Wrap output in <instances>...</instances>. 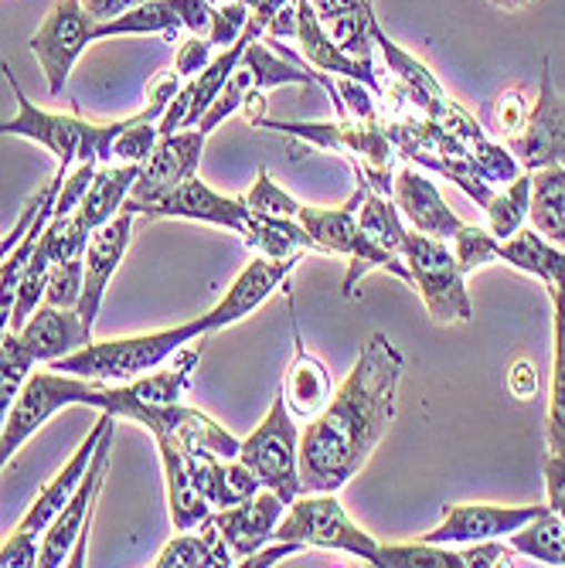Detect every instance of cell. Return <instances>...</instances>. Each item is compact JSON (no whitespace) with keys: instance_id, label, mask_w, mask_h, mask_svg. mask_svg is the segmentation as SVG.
Masks as SVG:
<instances>
[{"instance_id":"cell-1","label":"cell","mask_w":565,"mask_h":568,"mask_svg":"<svg viewBox=\"0 0 565 568\" xmlns=\"http://www.w3.org/2000/svg\"><path fill=\"white\" fill-rule=\"evenodd\" d=\"M402 372L405 357L385 334L362 344L344 385L300 433V484L306 494H337L362 474L395 423Z\"/></svg>"},{"instance_id":"cell-2","label":"cell","mask_w":565,"mask_h":568,"mask_svg":"<svg viewBox=\"0 0 565 568\" xmlns=\"http://www.w3.org/2000/svg\"><path fill=\"white\" fill-rule=\"evenodd\" d=\"M194 337H212L204 317L168 327V331H153V334H137V337H117V341H89L79 351L51 361V372H65L79 375L89 382H107V385H127L153 368H161L171 354H178L184 344Z\"/></svg>"},{"instance_id":"cell-3","label":"cell","mask_w":565,"mask_h":568,"mask_svg":"<svg viewBox=\"0 0 565 568\" xmlns=\"http://www.w3.org/2000/svg\"><path fill=\"white\" fill-rule=\"evenodd\" d=\"M0 72H4L14 99H18V116L0 123V136H24L34 140L38 146H44L48 153H56V161L62 171L75 168V164H113V143L123 130V120L113 123H85L79 116H65V113H48L38 110L34 102L24 95L21 82L14 79L11 65L0 62Z\"/></svg>"},{"instance_id":"cell-4","label":"cell","mask_w":565,"mask_h":568,"mask_svg":"<svg viewBox=\"0 0 565 568\" xmlns=\"http://www.w3.org/2000/svg\"><path fill=\"white\" fill-rule=\"evenodd\" d=\"M402 263L413 276V290L423 296L430 317L443 327L467 324L474 317V303L464 286V270H460L450 242L430 239L416 229H405L402 239Z\"/></svg>"},{"instance_id":"cell-5","label":"cell","mask_w":565,"mask_h":568,"mask_svg":"<svg viewBox=\"0 0 565 568\" xmlns=\"http://www.w3.org/2000/svg\"><path fill=\"white\" fill-rule=\"evenodd\" d=\"M113 419L117 416L102 412V419L92 426V433L82 439V446L65 459V467L41 487V494L31 500V507L24 510V518L11 531V538L0 545V568H31V565H38V545H41L48 525L56 521V514L69 504V497L82 484V477L89 470V459H92V453L99 446V436H102V429H107Z\"/></svg>"},{"instance_id":"cell-6","label":"cell","mask_w":565,"mask_h":568,"mask_svg":"<svg viewBox=\"0 0 565 568\" xmlns=\"http://www.w3.org/2000/svg\"><path fill=\"white\" fill-rule=\"evenodd\" d=\"M273 538L276 541H296L303 548L344 551V555H354L369 565L379 561V541L347 518V510L337 500V494H306L303 490L286 507Z\"/></svg>"},{"instance_id":"cell-7","label":"cell","mask_w":565,"mask_h":568,"mask_svg":"<svg viewBox=\"0 0 565 568\" xmlns=\"http://www.w3.org/2000/svg\"><path fill=\"white\" fill-rule=\"evenodd\" d=\"M113 429L117 419L102 429L99 446L89 459V470L69 504L56 514V521L48 525L41 545H38V565L41 568H56V565H85L89 551V531H92V507L99 500V490L107 484L110 470V453H113Z\"/></svg>"},{"instance_id":"cell-8","label":"cell","mask_w":565,"mask_h":568,"mask_svg":"<svg viewBox=\"0 0 565 568\" xmlns=\"http://www.w3.org/2000/svg\"><path fill=\"white\" fill-rule=\"evenodd\" d=\"M239 459L255 474L263 487L280 494L286 504H293L303 494L300 484V426L293 423V412L283 402V392H276L266 419L255 426L252 436L239 443Z\"/></svg>"},{"instance_id":"cell-9","label":"cell","mask_w":565,"mask_h":568,"mask_svg":"<svg viewBox=\"0 0 565 568\" xmlns=\"http://www.w3.org/2000/svg\"><path fill=\"white\" fill-rule=\"evenodd\" d=\"M92 41H95V18L82 8V0H56L41 28L28 41L51 95H59L65 89L75 62Z\"/></svg>"},{"instance_id":"cell-10","label":"cell","mask_w":565,"mask_h":568,"mask_svg":"<svg viewBox=\"0 0 565 568\" xmlns=\"http://www.w3.org/2000/svg\"><path fill=\"white\" fill-rule=\"evenodd\" d=\"M89 378H79V375H65V372H31L11 416H8V426L0 433V470L8 467L14 459V453L51 419L59 416L62 408H72L82 402V392H85Z\"/></svg>"},{"instance_id":"cell-11","label":"cell","mask_w":565,"mask_h":568,"mask_svg":"<svg viewBox=\"0 0 565 568\" xmlns=\"http://www.w3.org/2000/svg\"><path fill=\"white\" fill-rule=\"evenodd\" d=\"M204 136L198 126L191 130H178L158 140L150 158L140 164V174L130 187V197L123 201V212L140 215L143 209H150L153 201H161L168 191H174L181 181L198 174L201 153H204Z\"/></svg>"},{"instance_id":"cell-12","label":"cell","mask_w":565,"mask_h":568,"mask_svg":"<svg viewBox=\"0 0 565 568\" xmlns=\"http://www.w3.org/2000/svg\"><path fill=\"white\" fill-rule=\"evenodd\" d=\"M548 504H532V507H504V504H446L443 521L420 535V541L430 545H477V541H494V538H511L518 528L535 521L545 514Z\"/></svg>"},{"instance_id":"cell-13","label":"cell","mask_w":565,"mask_h":568,"mask_svg":"<svg viewBox=\"0 0 565 568\" xmlns=\"http://www.w3.org/2000/svg\"><path fill=\"white\" fill-rule=\"evenodd\" d=\"M507 150L515 153L522 171L565 168V95L555 92L548 62L542 65L538 99L532 102L528 123L518 136L507 140Z\"/></svg>"},{"instance_id":"cell-14","label":"cell","mask_w":565,"mask_h":568,"mask_svg":"<svg viewBox=\"0 0 565 568\" xmlns=\"http://www.w3.org/2000/svg\"><path fill=\"white\" fill-rule=\"evenodd\" d=\"M133 222L137 215L120 212L113 215L102 229L92 232L89 248H85V260H82V296L75 303V314L82 317V324L92 331L95 317L102 310V300H107V290L123 263V255L130 248V235H133Z\"/></svg>"},{"instance_id":"cell-15","label":"cell","mask_w":565,"mask_h":568,"mask_svg":"<svg viewBox=\"0 0 565 568\" xmlns=\"http://www.w3.org/2000/svg\"><path fill=\"white\" fill-rule=\"evenodd\" d=\"M137 219H147V222L184 219V222H204V225H219V229L242 235L245 219H249V204L242 197L219 194L215 187H209L194 174V178L181 181L174 191H168L161 201H153L150 209H143Z\"/></svg>"},{"instance_id":"cell-16","label":"cell","mask_w":565,"mask_h":568,"mask_svg":"<svg viewBox=\"0 0 565 568\" xmlns=\"http://www.w3.org/2000/svg\"><path fill=\"white\" fill-rule=\"evenodd\" d=\"M300 260H266V255H255L252 263H245V270L235 276V283L229 286V293L204 314V324L209 331H225L239 321H245L249 314H255L296 270Z\"/></svg>"},{"instance_id":"cell-17","label":"cell","mask_w":565,"mask_h":568,"mask_svg":"<svg viewBox=\"0 0 565 568\" xmlns=\"http://www.w3.org/2000/svg\"><path fill=\"white\" fill-rule=\"evenodd\" d=\"M286 507L290 504L280 494H273L270 487H260V494L235 504V507L212 510V521L225 535V541L235 555V565L273 541V531L286 514Z\"/></svg>"},{"instance_id":"cell-18","label":"cell","mask_w":565,"mask_h":568,"mask_svg":"<svg viewBox=\"0 0 565 568\" xmlns=\"http://www.w3.org/2000/svg\"><path fill=\"white\" fill-rule=\"evenodd\" d=\"M392 201H395L402 222L408 229L430 235V239L450 242L460 232V225H464V219H456L446 209L440 187L420 168H402L398 171L395 187H392Z\"/></svg>"},{"instance_id":"cell-19","label":"cell","mask_w":565,"mask_h":568,"mask_svg":"<svg viewBox=\"0 0 565 568\" xmlns=\"http://www.w3.org/2000/svg\"><path fill=\"white\" fill-rule=\"evenodd\" d=\"M296 4V41H300V51H303V62L314 65L317 72H327L334 79H354V82H365L372 92L382 95V85H379V75L372 69V62H357L351 55L334 44V38L327 34L324 21L317 18L311 0H293Z\"/></svg>"},{"instance_id":"cell-20","label":"cell","mask_w":565,"mask_h":568,"mask_svg":"<svg viewBox=\"0 0 565 568\" xmlns=\"http://www.w3.org/2000/svg\"><path fill=\"white\" fill-rule=\"evenodd\" d=\"M14 334L21 337L24 351L34 357V365H51V361H59L92 341V331L82 324L75 306H51V303H41L24 321V327Z\"/></svg>"},{"instance_id":"cell-21","label":"cell","mask_w":565,"mask_h":568,"mask_svg":"<svg viewBox=\"0 0 565 568\" xmlns=\"http://www.w3.org/2000/svg\"><path fill=\"white\" fill-rule=\"evenodd\" d=\"M161 453V467H164V487H168V510H171V525L174 531H191L198 528L204 518L212 514V504L204 500V494L198 490L191 467H188V453L184 443L171 433H158L153 436Z\"/></svg>"},{"instance_id":"cell-22","label":"cell","mask_w":565,"mask_h":568,"mask_svg":"<svg viewBox=\"0 0 565 568\" xmlns=\"http://www.w3.org/2000/svg\"><path fill=\"white\" fill-rule=\"evenodd\" d=\"M184 453H188L191 477H194L198 490L204 494V500L212 504V510L235 507V504L255 497L263 487L239 456L225 459V456H215L209 449H194V446H184Z\"/></svg>"},{"instance_id":"cell-23","label":"cell","mask_w":565,"mask_h":568,"mask_svg":"<svg viewBox=\"0 0 565 568\" xmlns=\"http://www.w3.org/2000/svg\"><path fill=\"white\" fill-rule=\"evenodd\" d=\"M293 344H296L293 361H290L280 392H283L286 408L293 412V419H314L317 412L327 405V398L334 395V382H331V372H327L324 361L306 351L296 321H293Z\"/></svg>"},{"instance_id":"cell-24","label":"cell","mask_w":565,"mask_h":568,"mask_svg":"<svg viewBox=\"0 0 565 568\" xmlns=\"http://www.w3.org/2000/svg\"><path fill=\"white\" fill-rule=\"evenodd\" d=\"M229 565H235V555L225 535L219 531V525L212 521V514L198 528L178 531V538H171L158 555V561H153V568H229Z\"/></svg>"},{"instance_id":"cell-25","label":"cell","mask_w":565,"mask_h":568,"mask_svg":"<svg viewBox=\"0 0 565 568\" xmlns=\"http://www.w3.org/2000/svg\"><path fill=\"white\" fill-rule=\"evenodd\" d=\"M242 242L255 255H266V260H303L306 252H321L317 242L311 239V232H306L296 219L263 215V212H249Z\"/></svg>"},{"instance_id":"cell-26","label":"cell","mask_w":565,"mask_h":568,"mask_svg":"<svg viewBox=\"0 0 565 568\" xmlns=\"http://www.w3.org/2000/svg\"><path fill=\"white\" fill-rule=\"evenodd\" d=\"M501 263L542 280L545 290H565V248L545 242L535 229H518L511 239H504Z\"/></svg>"},{"instance_id":"cell-27","label":"cell","mask_w":565,"mask_h":568,"mask_svg":"<svg viewBox=\"0 0 565 568\" xmlns=\"http://www.w3.org/2000/svg\"><path fill=\"white\" fill-rule=\"evenodd\" d=\"M140 174V164H102L82 197V204L75 209V215L95 232L107 225L113 215L123 212V201L130 197V187Z\"/></svg>"},{"instance_id":"cell-28","label":"cell","mask_w":565,"mask_h":568,"mask_svg":"<svg viewBox=\"0 0 565 568\" xmlns=\"http://www.w3.org/2000/svg\"><path fill=\"white\" fill-rule=\"evenodd\" d=\"M532 229L565 248V168H542L532 171V204H528Z\"/></svg>"},{"instance_id":"cell-29","label":"cell","mask_w":565,"mask_h":568,"mask_svg":"<svg viewBox=\"0 0 565 568\" xmlns=\"http://www.w3.org/2000/svg\"><path fill=\"white\" fill-rule=\"evenodd\" d=\"M548 296H552L555 351H552V392H548L545 443H548V453L565 456V290H548Z\"/></svg>"},{"instance_id":"cell-30","label":"cell","mask_w":565,"mask_h":568,"mask_svg":"<svg viewBox=\"0 0 565 568\" xmlns=\"http://www.w3.org/2000/svg\"><path fill=\"white\" fill-rule=\"evenodd\" d=\"M178 31H184L181 11L174 0H147V4L107 21V24H95V41H107V38H123V34H164L174 38Z\"/></svg>"},{"instance_id":"cell-31","label":"cell","mask_w":565,"mask_h":568,"mask_svg":"<svg viewBox=\"0 0 565 568\" xmlns=\"http://www.w3.org/2000/svg\"><path fill=\"white\" fill-rule=\"evenodd\" d=\"M507 545L518 555L538 561V565H555L565 568V521L555 518L552 510L538 514L535 521H528L525 528H518L507 538Z\"/></svg>"},{"instance_id":"cell-32","label":"cell","mask_w":565,"mask_h":568,"mask_svg":"<svg viewBox=\"0 0 565 568\" xmlns=\"http://www.w3.org/2000/svg\"><path fill=\"white\" fill-rule=\"evenodd\" d=\"M528 204H532V171H522L511 184L501 187V194H491L484 204L487 212V229L504 242L528 222Z\"/></svg>"},{"instance_id":"cell-33","label":"cell","mask_w":565,"mask_h":568,"mask_svg":"<svg viewBox=\"0 0 565 568\" xmlns=\"http://www.w3.org/2000/svg\"><path fill=\"white\" fill-rule=\"evenodd\" d=\"M357 225H362V232H365L375 245H382V248L402 255L405 222H402V215H398V209H395V201H389L385 194L365 187V197H362V204H357Z\"/></svg>"},{"instance_id":"cell-34","label":"cell","mask_w":565,"mask_h":568,"mask_svg":"<svg viewBox=\"0 0 565 568\" xmlns=\"http://www.w3.org/2000/svg\"><path fill=\"white\" fill-rule=\"evenodd\" d=\"M31 368H34V357L24 351L21 337L14 331H8L0 337V433L8 426V416H11V408H14Z\"/></svg>"},{"instance_id":"cell-35","label":"cell","mask_w":565,"mask_h":568,"mask_svg":"<svg viewBox=\"0 0 565 568\" xmlns=\"http://www.w3.org/2000/svg\"><path fill=\"white\" fill-rule=\"evenodd\" d=\"M450 248L456 255L460 270H464V276H471L491 263H501V239L491 229H481L471 222L460 225V232L450 239Z\"/></svg>"},{"instance_id":"cell-36","label":"cell","mask_w":565,"mask_h":568,"mask_svg":"<svg viewBox=\"0 0 565 568\" xmlns=\"http://www.w3.org/2000/svg\"><path fill=\"white\" fill-rule=\"evenodd\" d=\"M242 201L249 204V212H263V215H286V219H296L300 212V201L290 197L273 178L266 168H260L255 174V184L249 187V194H242Z\"/></svg>"},{"instance_id":"cell-37","label":"cell","mask_w":565,"mask_h":568,"mask_svg":"<svg viewBox=\"0 0 565 568\" xmlns=\"http://www.w3.org/2000/svg\"><path fill=\"white\" fill-rule=\"evenodd\" d=\"M79 296H82V260H75V263H51L48 266L44 303H51V306H75Z\"/></svg>"},{"instance_id":"cell-38","label":"cell","mask_w":565,"mask_h":568,"mask_svg":"<svg viewBox=\"0 0 565 568\" xmlns=\"http://www.w3.org/2000/svg\"><path fill=\"white\" fill-rule=\"evenodd\" d=\"M528 113H532V106H528V99H525V89H522V85L507 89V92H501L497 102H494V130H497L504 140L518 136V133L525 130V123H528Z\"/></svg>"},{"instance_id":"cell-39","label":"cell","mask_w":565,"mask_h":568,"mask_svg":"<svg viewBox=\"0 0 565 568\" xmlns=\"http://www.w3.org/2000/svg\"><path fill=\"white\" fill-rule=\"evenodd\" d=\"M249 24V4L242 0H225V4H215V14H212V28H209V38L215 48H229L242 38Z\"/></svg>"},{"instance_id":"cell-40","label":"cell","mask_w":565,"mask_h":568,"mask_svg":"<svg viewBox=\"0 0 565 568\" xmlns=\"http://www.w3.org/2000/svg\"><path fill=\"white\" fill-rule=\"evenodd\" d=\"M95 171H99V164H75V171L65 174V181H62V187H59V194H56V209H51V215H56V219L72 215V212L79 209V204H82V197H85V191H89Z\"/></svg>"},{"instance_id":"cell-41","label":"cell","mask_w":565,"mask_h":568,"mask_svg":"<svg viewBox=\"0 0 565 568\" xmlns=\"http://www.w3.org/2000/svg\"><path fill=\"white\" fill-rule=\"evenodd\" d=\"M215 59V44L201 34H191L178 44V55H174V72L181 79H194L198 72L209 69V62Z\"/></svg>"},{"instance_id":"cell-42","label":"cell","mask_w":565,"mask_h":568,"mask_svg":"<svg viewBox=\"0 0 565 568\" xmlns=\"http://www.w3.org/2000/svg\"><path fill=\"white\" fill-rule=\"evenodd\" d=\"M545 494H548V510L565 521V456L555 453L545 456Z\"/></svg>"},{"instance_id":"cell-43","label":"cell","mask_w":565,"mask_h":568,"mask_svg":"<svg viewBox=\"0 0 565 568\" xmlns=\"http://www.w3.org/2000/svg\"><path fill=\"white\" fill-rule=\"evenodd\" d=\"M507 392L515 395L518 402H532L535 392H538V372L528 357H518L515 365L507 372Z\"/></svg>"},{"instance_id":"cell-44","label":"cell","mask_w":565,"mask_h":568,"mask_svg":"<svg viewBox=\"0 0 565 568\" xmlns=\"http://www.w3.org/2000/svg\"><path fill=\"white\" fill-rule=\"evenodd\" d=\"M296 551H303V545H296V541H276L273 538V548H260V551H252L249 558H242L239 565H245V568H266V565H276V561H283V558H290V555H296Z\"/></svg>"},{"instance_id":"cell-45","label":"cell","mask_w":565,"mask_h":568,"mask_svg":"<svg viewBox=\"0 0 565 568\" xmlns=\"http://www.w3.org/2000/svg\"><path fill=\"white\" fill-rule=\"evenodd\" d=\"M140 4H147V0H82V8L95 18V24H107Z\"/></svg>"},{"instance_id":"cell-46","label":"cell","mask_w":565,"mask_h":568,"mask_svg":"<svg viewBox=\"0 0 565 568\" xmlns=\"http://www.w3.org/2000/svg\"><path fill=\"white\" fill-rule=\"evenodd\" d=\"M317 18L324 24H331L334 18H344V14H357V11H372V0H311Z\"/></svg>"},{"instance_id":"cell-47","label":"cell","mask_w":565,"mask_h":568,"mask_svg":"<svg viewBox=\"0 0 565 568\" xmlns=\"http://www.w3.org/2000/svg\"><path fill=\"white\" fill-rule=\"evenodd\" d=\"M491 4L497 11H507V14H515V11H525L528 4H535V0H491Z\"/></svg>"},{"instance_id":"cell-48","label":"cell","mask_w":565,"mask_h":568,"mask_svg":"<svg viewBox=\"0 0 565 568\" xmlns=\"http://www.w3.org/2000/svg\"><path fill=\"white\" fill-rule=\"evenodd\" d=\"M212 4H225V0H212ZM242 4H252V0H242Z\"/></svg>"}]
</instances>
